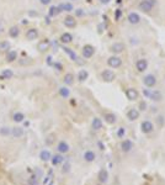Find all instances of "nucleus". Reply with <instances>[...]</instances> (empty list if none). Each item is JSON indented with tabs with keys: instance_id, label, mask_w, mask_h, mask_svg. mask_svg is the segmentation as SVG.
Masks as SVG:
<instances>
[{
	"instance_id": "f257e3e1",
	"label": "nucleus",
	"mask_w": 165,
	"mask_h": 185,
	"mask_svg": "<svg viewBox=\"0 0 165 185\" xmlns=\"http://www.w3.org/2000/svg\"><path fill=\"white\" fill-rule=\"evenodd\" d=\"M107 64L111 68H119L122 65V59L117 57V56H112V57L107 59Z\"/></svg>"
},
{
	"instance_id": "f03ea898",
	"label": "nucleus",
	"mask_w": 165,
	"mask_h": 185,
	"mask_svg": "<svg viewBox=\"0 0 165 185\" xmlns=\"http://www.w3.org/2000/svg\"><path fill=\"white\" fill-rule=\"evenodd\" d=\"M101 78H102V80L104 81H106V83H111V81H114L115 80V73L112 72V70L110 69H105L102 73H101Z\"/></svg>"
},
{
	"instance_id": "7ed1b4c3",
	"label": "nucleus",
	"mask_w": 165,
	"mask_h": 185,
	"mask_svg": "<svg viewBox=\"0 0 165 185\" xmlns=\"http://www.w3.org/2000/svg\"><path fill=\"white\" fill-rule=\"evenodd\" d=\"M143 83L147 88H153V87H155V84H156V78H155V75H153V74H147V75L143 78Z\"/></svg>"
},
{
	"instance_id": "20e7f679",
	"label": "nucleus",
	"mask_w": 165,
	"mask_h": 185,
	"mask_svg": "<svg viewBox=\"0 0 165 185\" xmlns=\"http://www.w3.org/2000/svg\"><path fill=\"white\" fill-rule=\"evenodd\" d=\"M153 130H154V125L152 124L150 121H143L141 124V131L143 132V133H145V135H148V133H150V132H153Z\"/></svg>"
},
{
	"instance_id": "39448f33",
	"label": "nucleus",
	"mask_w": 165,
	"mask_h": 185,
	"mask_svg": "<svg viewBox=\"0 0 165 185\" xmlns=\"http://www.w3.org/2000/svg\"><path fill=\"white\" fill-rule=\"evenodd\" d=\"M81 53H82V57L84 58H91L94 53H95V48L90 44H85L81 50Z\"/></svg>"
},
{
	"instance_id": "423d86ee",
	"label": "nucleus",
	"mask_w": 165,
	"mask_h": 185,
	"mask_svg": "<svg viewBox=\"0 0 165 185\" xmlns=\"http://www.w3.org/2000/svg\"><path fill=\"white\" fill-rule=\"evenodd\" d=\"M69 149H70V147H69V144L67 143L65 141H61V142L58 143V146H57V151H58L61 154L68 153Z\"/></svg>"
},
{
	"instance_id": "0eeeda50",
	"label": "nucleus",
	"mask_w": 165,
	"mask_h": 185,
	"mask_svg": "<svg viewBox=\"0 0 165 185\" xmlns=\"http://www.w3.org/2000/svg\"><path fill=\"white\" fill-rule=\"evenodd\" d=\"M138 7H139V10H142L143 13H150L153 10V5H150L148 1H145V0H142V1L138 4Z\"/></svg>"
},
{
	"instance_id": "6e6552de",
	"label": "nucleus",
	"mask_w": 165,
	"mask_h": 185,
	"mask_svg": "<svg viewBox=\"0 0 165 185\" xmlns=\"http://www.w3.org/2000/svg\"><path fill=\"white\" fill-rule=\"evenodd\" d=\"M136 68L138 72H144L145 69L148 68V62H147V59H144V58H142V59H138L137 63H136Z\"/></svg>"
},
{
	"instance_id": "1a4fd4ad",
	"label": "nucleus",
	"mask_w": 165,
	"mask_h": 185,
	"mask_svg": "<svg viewBox=\"0 0 165 185\" xmlns=\"http://www.w3.org/2000/svg\"><path fill=\"white\" fill-rule=\"evenodd\" d=\"M127 20H128L129 24L137 25V24H139V22H141V16L137 13H129L128 14V17H127Z\"/></svg>"
},
{
	"instance_id": "9d476101",
	"label": "nucleus",
	"mask_w": 165,
	"mask_h": 185,
	"mask_svg": "<svg viewBox=\"0 0 165 185\" xmlns=\"http://www.w3.org/2000/svg\"><path fill=\"white\" fill-rule=\"evenodd\" d=\"M125 51V44L121 43V42H116L111 46V52H114L116 54H119Z\"/></svg>"
},
{
	"instance_id": "9b49d317",
	"label": "nucleus",
	"mask_w": 165,
	"mask_h": 185,
	"mask_svg": "<svg viewBox=\"0 0 165 185\" xmlns=\"http://www.w3.org/2000/svg\"><path fill=\"white\" fill-rule=\"evenodd\" d=\"M138 91L136 90V89H133V88H131V89H127V91H126V96H127V99L131 100V101H134V100H137L138 99Z\"/></svg>"
},
{
	"instance_id": "f8f14e48",
	"label": "nucleus",
	"mask_w": 165,
	"mask_h": 185,
	"mask_svg": "<svg viewBox=\"0 0 165 185\" xmlns=\"http://www.w3.org/2000/svg\"><path fill=\"white\" fill-rule=\"evenodd\" d=\"M149 99H152L153 101H160L163 99V94L159 90H152L150 92H147Z\"/></svg>"
},
{
	"instance_id": "ddd939ff",
	"label": "nucleus",
	"mask_w": 165,
	"mask_h": 185,
	"mask_svg": "<svg viewBox=\"0 0 165 185\" xmlns=\"http://www.w3.org/2000/svg\"><path fill=\"white\" fill-rule=\"evenodd\" d=\"M11 136L14 138H20V137L24 136V127H20V126H16V127L11 128Z\"/></svg>"
},
{
	"instance_id": "4468645a",
	"label": "nucleus",
	"mask_w": 165,
	"mask_h": 185,
	"mask_svg": "<svg viewBox=\"0 0 165 185\" xmlns=\"http://www.w3.org/2000/svg\"><path fill=\"white\" fill-rule=\"evenodd\" d=\"M132 148H133V143H132V141H129V139H123L122 142H121V149L122 152H129V151H132Z\"/></svg>"
},
{
	"instance_id": "2eb2a0df",
	"label": "nucleus",
	"mask_w": 165,
	"mask_h": 185,
	"mask_svg": "<svg viewBox=\"0 0 165 185\" xmlns=\"http://www.w3.org/2000/svg\"><path fill=\"white\" fill-rule=\"evenodd\" d=\"M50 47H51V42L48 40H42L37 44V48H38L40 52H46L47 50H50Z\"/></svg>"
},
{
	"instance_id": "dca6fc26",
	"label": "nucleus",
	"mask_w": 165,
	"mask_h": 185,
	"mask_svg": "<svg viewBox=\"0 0 165 185\" xmlns=\"http://www.w3.org/2000/svg\"><path fill=\"white\" fill-rule=\"evenodd\" d=\"M52 158V153L48 149H42L40 152V159L42 162H50Z\"/></svg>"
},
{
	"instance_id": "f3484780",
	"label": "nucleus",
	"mask_w": 165,
	"mask_h": 185,
	"mask_svg": "<svg viewBox=\"0 0 165 185\" xmlns=\"http://www.w3.org/2000/svg\"><path fill=\"white\" fill-rule=\"evenodd\" d=\"M64 26L68 28H74L77 26V20L73 16H67L64 18Z\"/></svg>"
},
{
	"instance_id": "a211bd4d",
	"label": "nucleus",
	"mask_w": 165,
	"mask_h": 185,
	"mask_svg": "<svg viewBox=\"0 0 165 185\" xmlns=\"http://www.w3.org/2000/svg\"><path fill=\"white\" fill-rule=\"evenodd\" d=\"M138 117H139V111H138L137 109L128 110V112H127V118H128L129 121H136Z\"/></svg>"
},
{
	"instance_id": "6ab92c4d",
	"label": "nucleus",
	"mask_w": 165,
	"mask_h": 185,
	"mask_svg": "<svg viewBox=\"0 0 165 185\" xmlns=\"http://www.w3.org/2000/svg\"><path fill=\"white\" fill-rule=\"evenodd\" d=\"M38 37V31L36 28H30L27 32H26V38L30 41H33Z\"/></svg>"
},
{
	"instance_id": "aec40b11",
	"label": "nucleus",
	"mask_w": 165,
	"mask_h": 185,
	"mask_svg": "<svg viewBox=\"0 0 165 185\" xmlns=\"http://www.w3.org/2000/svg\"><path fill=\"white\" fill-rule=\"evenodd\" d=\"M63 161H64V157H63L61 153L52 155V158H51V162H52V164L53 165H59L61 163H63Z\"/></svg>"
},
{
	"instance_id": "412c9836",
	"label": "nucleus",
	"mask_w": 165,
	"mask_h": 185,
	"mask_svg": "<svg viewBox=\"0 0 165 185\" xmlns=\"http://www.w3.org/2000/svg\"><path fill=\"white\" fill-rule=\"evenodd\" d=\"M14 75V72L11 69H5L0 73V79L1 80H7V79H11Z\"/></svg>"
},
{
	"instance_id": "4be33fe9",
	"label": "nucleus",
	"mask_w": 165,
	"mask_h": 185,
	"mask_svg": "<svg viewBox=\"0 0 165 185\" xmlns=\"http://www.w3.org/2000/svg\"><path fill=\"white\" fill-rule=\"evenodd\" d=\"M91 127H92V130H95V131H99V130L102 128V121H101L99 117H94L92 122H91Z\"/></svg>"
},
{
	"instance_id": "5701e85b",
	"label": "nucleus",
	"mask_w": 165,
	"mask_h": 185,
	"mask_svg": "<svg viewBox=\"0 0 165 185\" xmlns=\"http://www.w3.org/2000/svg\"><path fill=\"white\" fill-rule=\"evenodd\" d=\"M84 161L85 162H88V163H91V162H94L95 161V158H96V155H95V153H94L92 151H86L85 153H84Z\"/></svg>"
},
{
	"instance_id": "b1692460",
	"label": "nucleus",
	"mask_w": 165,
	"mask_h": 185,
	"mask_svg": "<svg viewBox=\"0 0 165 185\" xmlns=\"http://www.w3.org/2000/svg\"><path fill=\"white\" fill-rule=\"evenodd\" d=\"M99 180H100V183H107V180H108V173H107V170L106 169H101L100 172H99Z\"/></svg>"
},
{
	"instance_id": "393cba45",
	"label": "nucleus",
	"mask_w": 165,
	"mask_h": 185,
	"mask_svg": "<svg viewBox=\"0 0 165 185\" xmlns=\"http://www.w3.org/2000/svg\"><path fill=\"white\" fill-rule=\"evenodd\" d=\"M58 7V10L61 11H73V9H74V6H73V4H70V3H64V4H61V5H58L57 6Z\"/></svg>"
},
{
	"instance_id": "a878e982",
	"label": "nucleus",
	"mask_w": 165,
	"mask_h": 185,
	"mask_svg": "<svg viewBox=\"0 0 165 185\" xmlns=\"http://www.w3.org/2000/svg\"><path fill=\"white\" fill-rule=\"evenodd\" d=\"M73 41V36L70 35L69 32H64L63 35L61 36V42L62 43H64V44H68V43H70Z\"/></svg>"
},
{
	"instance_id": "bb28decb",
	"label": "nucleus",
	"mask_w": 165,
	"mask_h": 185,
	"mask_svg": "<svg viewBox=\"0 0 165 185\" xmlns=\"http://www.w3.org/2000/svg\"><path fill=\"white\" fill-rule=\"evenodd\" d=\"M13 120L16 122V124H20V122H22L25 120V115L20 112V111H17V112H15L14 114V116H13Z\"/></svg>"
},
{
	"instance_id": "cd10ccee",
	"label": "nucleus",
	"mask_w": 165,
	"mask_h": 185,
	"mask_svg": "<svg viewBox=\"0 0 165 185\" xmlns=\"http://www.w3.org/2000/svg\"><path fill=\"white\" fill-rule=\"evenodd\" d=\"M63 81H64L65 85H72L74 83V75L72 73H67L64 75V79H63Z\"/></svg>"
},
{
	"instance_id": "c85d7f7f",
	"label": "nucleus",
	"mask_w": 165,
	"mask_h": 185,
	"mask_svg": "<svg viewBox=\"0 0 165 185\" xmlns=\"http://www.w3.org/2000/svg\"><path fill=\"white\" fill-rule=\"evenodd\" d=\"M59 95L62 96V98H69V95H70V90L67 87H62V88H59Z\"/></svg>"
},
{
	"instance_id": "c756f323",
	"label": "nucleus",
	"mask_w": 165,
	"mask_h": 185,
	"mask_svg": "<svg viewBox=\"0 0 165 185\" xmlns=\"http://www.w3.org/2000/svg\"><path fill=\"white\" fill-rule=\"evenodd\" d=\"M17 59V52L16 51H10L9 53H7V56H6V61L7 62H14V61H16Z\"/></svg>"
},
{
	"instance_id": "7c9ffc66",
	"label": "nucleus",
	"mask_w": 165,
	"mask_h": 185,
	"mask_svg": "<svg viewBox=\"0 0 165 185\" xmlns=\"http://www.w3.org/2000/svg\"><path fill=\"white\" fill-rule=\"evenodd\" d=\"M88 77H89V73L86 72L85 69H81V70H79V73H78V79H79V81H85L88 79Z\"/></svg>"
},
{
	"instance_id": "2f4dec72",
	"label": "nucleus",
	"mask_w": 165,
	"mask_h": 185,
	"mask_svg": "<svg viewBox=\"0 0 165 185\" xmlns=\"http://www.w3.org/2000/svg\"><path fill=\"white\" fill-rule=\"evenodd\" d=\"M104 118H105V121H106L107 124H110V125H114L116 122V116L114 114H106L104 116Z\"/></svg>"
},
{
	"instance_id": "473e14b6",
	"label": "nucleus",
	"mask_w": 165,
	"mask_h": 185,
	"mask_svg": "<svg viewBox=\"0 0 165 185\" xmlns=\"http://www.w3.org/2000/svg\"><path fill=\"white\" fill-rule=\"evenodd\" d=\"M18 33H20V28L17 27V26H13V27H10V30H9V35H10V37H17L18 36Z\"/></svg>"
},
{
	"instance_id": "72a5a7b5",
	"label": "nucleus",
	"mask_w": 165,
	"mask_h": 185,
	"mask_svg": "<svg viewBox=\"0 0 165 185\" xmlns=\"http://www.w3.org/2000/svg\"><path fill=\"white\" fill-rule=\"evenodd\" d=\"M63 50H64V52H65V53L69 56L70 58L73 59V61H77V59H78L77 54H75V52H73L72 50H70V48H68V47H63Z\"/></svg>"
},
{
	"instance_id": "f704fd0d",
	"label": "nucleus",
	"mask_w": 165,
	"mask_h": 185,
	"mask_svg": "<svg viewBox=\"0 0 165 185\" xmlns=\"http://www.w3.org/2000/svg\"><path fill=\"white\" fill-rule=\"evenodd\" d=\"M0 135L1 136H10L11 135V128L7 126H3L0 127Z\"/></svg>"
},
{
	"instance_id": "c9c22d12",
	"label": "nucleus",
	"mask_w": 165,
	"mask_h": 185,
	"mask_svg": "<svg viewBox=\"0 0 165 185\" xmlns=\"http://www.w3.org/2000/svg\"><path fill=\"white\" fill-rule=\"evenodd\" d=\"M59 13H61V11L58 10L57 6H51L50 7V11H48V15H50V16H57Z\"/></svg>"
},
{
	"instance_id": "e433bc0d",
	"label": "nucleus",
	"mask_w": 165,
	"mask_h": 185,
	"mask_svg": "<svg viewBox=\"0 0 165 185\" xmlns=\"http://www.w3.org/2000/svg\"><path fill=\"white\" fill-rule=\"evenodd\" d=\"M0 50H1V51H7V50H10V42H7V41L0 42Z\"/></svg>"
},
{
	"instance_id": "4c0bfd02",
	"label": "nucleus",
	"mask_w": 165,
	"mask_h": 185,
	"mask_svg": "<svg viewBox=\"0 0 165 185\" xmlns=\"http://www.w3.org/2000/svg\"><path fill=\"white\" fill-rule=\"evenodd\" d=\"M125 135H126V128L125 127H119L118 131H117V137L118 138H123Z\"/></svg>"
},
{
	"instance_id": "58836bf2",
	"label": "nucleus",
	"mask_w": 165,
	"mask_h": 185,
	"mask_svg": "<svg viewBox=\"0 0 165 185\" xmlns=\"http://www.w3.org/2000/svg\"><path fill=\"white\" fill-rule=\"evenodd\" d=\"M62 172H63V173H68V172H70V163H65V164L63 165Z\"/></svg>"
},
{
	"instance_id": "ea45409f",
	"label": "nucleus",
	"mask_w": 165,
	"mask_h": 185,
	"mask_svg": "<svg viewBox=\"0 0 165 185\" xmlns=\"http://www.w3.org/2000/svg\"><path fill=\"white\" fill-rule=\"evenodd\" d=\"M30 63H32V61L30 58H22V59H20V64H22V65L30 64Z\"/></svg>"
},
{
	"instance_id": "a19ab883",
	"label": "nucleus",
	"mask_w": 165,
	"mask_h": 185,
	"mask_svg": "<svg viewBox=\"0 0 165 185\" xmlns=\"http://www.w3.org/2000/svg\"><path fill=\"white\" fill-rule=\"evenodd\" d=\"M28 185H38V183H37V179L35 176H32L31 179L28 180Z\"/></svg>"
},
{
	"instance_id": "79ce46f5",
	"label": "nucleus",
	"mask_w": 165,
	"mask_h": 185,
	"mask_svg": "<svg viewBox=\"0 0 165 185\" xmlns=\"http://www.w3.org/2000/svg\"><path fill=\"white\" fill-rule=\"evenodd\" d=\"M52 0H40V3L42 4V5H50Z\"/></svg>"
},
{
	"instance_id": "37998d69",
	"label": "nucleus",
	"mask_w": 165,
	"mask_h": 185,
	"mask_svg": "<svg viewBox=\"0 0 165 185\" xmlns=\"http://www.w3.org/2000/svg\"><path fill=\"white\" fill-rule=\"evenodd\" d=\"M54 67H55V68H57V70H59V72H61V70L63 69L62 64H59V63H54Z\"/></svg>"
},
{
	"instance_id": "c03bdc74",
	"label": "nucleus",
	"mask_w": 165,
	"mask_h": 185,
	"mask_svg": "<svg viewBox=\"0 0 165 185\" xmlns=\"http://www.w3.org/2000/svg\"><path fill=\"white\" fill-rule=\"evenodd\" d=\"M99 1H100V4H102V5H107L111 0H99Z\"/></svg>"
},
{
	"instance_id": "a18cd8bd",
	"label": "nucleus",
	"mask_w": 165,
	"mask_h": 185,
	"mask_svg": "<svg viewBox=\"0 0 165 185\" xmlns=\"http://www.w3.org/2000/svg\"><path fill=\"white\" fill-rule=\"evenodd\" d=\"M145 1H148V3L150 4V5H153V6H154L155 4H156V0H145Z\"/></svg>"
},
{
	"instance_id": "49530a36",
	"label": "nucleus",
	"mask_w": 165,
	"mask_h": 185,
	"mask_svg": "<svg viewBox=\"0 0 165 185\" xmlns=\"http://www.w3.org/2000/svg\"><path fill=\"white\" fill-rule=\"evenodd\" d=\"M82 14H84V13H82L81 9H78V10H77V15H78V16H81Z\"/></svg>"
},
{
	"instance_id": "de8ad7c7",
	"label": "nucleus",
	"mask_w": 165,
	"mask_h": 185,
	"mask_svg": "<svg viewBox=\"0 0 165 185\" xmlns=\"http://www.w3.org/2000/svg\"><path fill=\"white\" fill-rule=\"evenodd\" d=\"M47 64H52V57H47Z\"/></svg>"
},
{
	"instance_id": "09e8293b",
	"label": "nucleus",
	"mask_w": 165,
	"mask_h": 185,
	"mask_svg": "<svg viewBox=\"0 0 165 185\" xmlns=\"http://www.w3.org/2000/svg\"><path fill=\"white\" fill-rule=\"evenodd\" d=\"M139 106H141V109H142V110H145V106H147V105H145V102H141V105H139Z\"/></svg>"
},
{
	"instance_id": "8fccbe9b",
	"label": "nucleus",
	"mask_w": 165,
	"mask_h": 185,
	"mask_svg": "<svg viewBox=\"0 0 165 185\" xmlns=\"http://www.w3.org/2000/svg\"><path fill=\"white\" fill-rule=\"evenodd\" d=\"M163 118H164V117H159V118H158L159 125H163V124H164V120H163Z\"/></svg>"
},
{
	"instance_id": "3c124183",
	"label": "nucleus",
	"mask_w": 165,
	"mask_h": 185,
	"mask_svg": "<svg viewBox=\"0 0 165 185\" xmlns=\"http://www.w3.org/2000/svg\"><path fill=\"white\" fill-rule=\"evenodd\" d=\"M73 1H75V0H73Z\"/></svg>"
}]
</instances>
